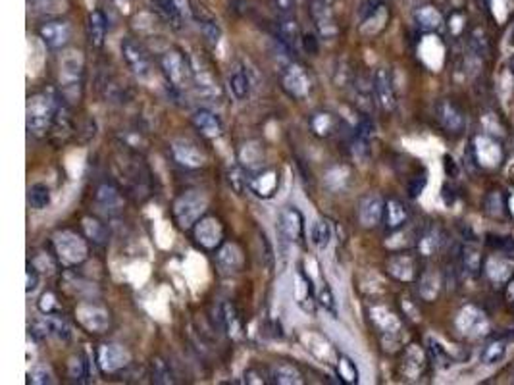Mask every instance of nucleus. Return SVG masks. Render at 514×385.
Wrapping results in <instances>:
<instances>
[{
  "instance_id": "obj_1",
  "label": "nucleus",
  "mask_w": 514,
  "mask_h": 385,
  "mask_svg": "<svg viewBox=\"0 0 514 385\" xmlns=\"http://www.w3.org/2000/svg\"><path fill=\"white\" fill-rule=\"evenodd\" d=\"M27 129L37 137H43L58 118V104L49 93H35L27 99Z\"/></svg>"
},
{
  "instance_id": "obj_2",
  "label": "nucleus",
  "mask_w": 514,
  "mask_h": 385,
  "mask_svg": "<svg viewBox=\"0 0 514 385\" xmlns=\"http://www.w3.org/2000/svg\"><path fill=\"white\" fill-rule=\"evenodd\" d=\"M52 246H54V253L56 259L62 262L64 266H79L83 264L87 256H89V245L83 235H79L74 229H60L56 234L52 235Z\"/></svg>"
},
{
  "instance_id": "obj_3",
  "label": "nucleus",
  "mask_w": 514,
  "mask_h": 385,
  "mask_svg": "<svg viewBox=\"0 0 514 385\" xmlns=\"http://www.w3.org/2000/svg\"><path fill=\"white\" fill-rule=\"evenodd\" d=\"M208 209V201L201 191H185L173 201L171 214L181 229H193Z\"/></svg>"
},
{
  "instance_id": "obj_4",
  "label": "nucleus",
  "mask_w": 514,
  "mask_h": 385,
  "mask_svg": "<svg viewBox=\"0 0 514 385\" xmlns=\"http://www.w3.org/2000/svg\"><path fill=\"white\" fill-rule=\"evenodd\" d=\"M160 68L164 74L168 85L178 91L191 87L195 83V71L191 68L189 60L185 58L183 52L168 51L160 56Z\"/></svg>"
},
{
  "instance_id": "obj_5",
  "label": "nucleus",
  "mask_w": 514,
  "mask_h": 385,
  "mask_svg": "<svg viewBox=\"0 0 514 385\" xmlns=\"http://www.w3.org/2000/svg\"><path fill=\"white\" fill-rule=\"evenodd\" d=\"M76 320L87 334H106L112 324L110 312L104 306L91 301H83L76 306Z\"/></svg>"
},
{
  "instance_id": "obj_6",
  "label": "nucleus",
  "mask_w": 514,
  "mask_h": 385,
  "mask_svg": "<svg viewBox=\"0 0 514 385\" xmlns=\"http://www.w3.org/2000/svg\"><path fill=\"white\" fill-rule=\"evenodd\" d=\"M281 83H283L287 95L293 99H305L312 91L311 74L297 60H291L281 68Z\"/></svg>"
},
{
  "instance_id": "obj_7",
  "label": "nucleus",
  "mask_w": 514,
  "mask_h": 385,
  "mask_svg": "<svg viewBox=\"0 0 514 385\" xmlns=\"http://www.w3.org/2000/svg\"><path fill=\"white\" fill-rule=\"evenodd\" d=\"M120 49L124 62L127 64V68L133 71L135 76L139 77V79L151 77V74H153V62H151V56H148L146 49L139 41L126 37L121 41Z\"/></svg>"
},
{
  "instance_id": "obj_8",
  "label": "nucleus",
  "mask_w": 514,
  "mask_h": 385,
  "mask_svg": "<svg viewBox=\"0 0 514 385\" xmlns=\"http://www.w3.org/2000/svg\"><path fill=\"white\" fill-rule=\"evenodd\" d=\"M435 120L445 131L451 135H460L468 126V116L457 102L451 99H441L435 104Z\"/></svg>"
},
{
  "instance_id": "obj_9",
  "label": "nucleus",
  "mask_w": 514,
  "mask_h": 385,
  "mask_svg": "<svg viewBox=\"0 0 514 385\" xmlns=\"http://www.w3.org/2000/svg\"><path fill=\"white\" fill-rule=\"evenodd\" d=\"M372 89H374L376 101L383 112L397 110V91H395L393 74L388 68H378L372 76Z\"/></svg>"
},
{
  "instance_id": "obj_10",
  "label": "nucleus",
  "mask_w": 514,
  "mask_h": 385,
  "mask_svg": "<svg viewBox=\"0 0 514 385\" xmlns=\"http://www.w3.org/2000/svg\"><path fill=\"white\" fill-rule=\"evenodd\" d=\"M131 362V354L126 347L116 343H104L96 351V364L102 374H118Z\"/></svg>"
},
{
  "instance_id": "obj_11",
  "label": "nucleus",
  "mask_w": 514,
  "mask_h": 385,
  "mask_svg": "<svg viewBox=\"0 0 514 385\" xmlns=\"http://www.w3.org/2000/svg\"><path fill=\"white\" fill-rule=\"evenodd\" d=\"M193 235L198 245L206 251H218L223 245V226L222 221L212 216L201 218L193 228Z\"/></svg>"
},
{
  "instance_id": "obj_12",
  "label": "nucleus",
  "mask_w": 514,
  "mask_h": 385,
  "mask_svg": "<svg viewBox=\"0 0 514 385\" xmlns=\"http://www.w3.org/2000/svg\"><path fill=\"white\" fill-rule=\"evenodd\" d=\"M39 39L52 51H62L71 39V26L64 19H46L37 29Z\"/></svg>"
},
{
  "instance_id": "obj_13",
  "label": "nucleus",
  "mask_w": 514,
  "mask_h": 385,
  "mask_svg": "<svg viewBox=\"0 0 514 385\" xmlns=\"http://www.w3.org/2000/svg\"><path fill=\"white\" fill-rule=\"evenodd\" d=\"M311 16L320 37L328 39V41L337 37L339 27H337L336 16H333L330 2H326V0H311Z\"/></svg>"
},
{
  "instance_id": "obj_14",
  "label": "nucleus",
  "mask_w": 514,
  "mask_h": 385,
  "mask_svg": "<svg viewBox=\"0 0 514 385\" xmlns=\"http://www.w3.org/2000/svg\"><path fill=\"white\" fill-rule=\"evenodd\" d=\"M83 77V58L79 52H66L60 60V87L66 91V95L71 89L77 91L81 87Z\"/></svg>"
},
{
  "instance_id": "obj_15",
  "label": "nucleus",
  "mask_w": 514,
  "mask_h": 385,
  "mask_svg": "<svg viewBox=\"0 0 514 385\" xmlns=\"http://www.w3.org/2000/svg\"><path fill=\"white\" fill-rule=\"evenodd\" d=\"M171 156L183 168H201L206 164V154L191 139H176L170 145Z\"/></svg>"
},
{
  "instance_id": "obj_16",
  "label": "nucleus",
  "mask_w": 514,
  "mask_h": 385,
  "mask_svg": "<svg viewBox=\"0 0 514 385\" xmlns=\"http://www.w3.org/2000/svg\"><path fill=\"white\" fill-rule=\"evenodd\" d=\"M280 171L276 168H266V170H258L253 177H248V191L258 199H272L276 196L280 189Z\"/></svg>"
},
{
  "instance_id": "obj_17",
  "label": "nucleus",
  "mask_w": 514,
  "mask_h": 385,
  "mask_svg": "<svg viewBox=\"0 0 514 385\" xmlns=\"http://www.w3.org/2000/svg\"><path fill=\"white\" fill-rule=\"evenodd\" d=\"M386 268H388V274L391 278L399 279V281H406V284L420 278L418 260L410 253H399L389 256Z\"/></svg>"
},
{
  "instance_id": "obj_18",
  "label": "nucleus",
  "mask_w": 514,
  "mask_h": 385,
  "mask_svg": "<svg viewBox=\"0 0 514 385\" xmlns=\"http://www.w3.org/2000/svg\"><path fill=\"white\" fill-rule=\"evenodd\" d=\"M383 210H386V201L378 193H370L358 204V221L362 228L374 229L383 221Z\"/></svg>"
},
{
  "instance_id": "obj_19",
  "label": "nucleus",
  "mask_w": 514,
  "mask_h": 385,
  "mask_svg": "<svg viewBox=\"0 0 514 385\" xmlns=\"http://www.w3.org/2000/svg\"><path fill=\"white\" fill-rule=\"evenodd\" d=\"M280 234L281 237H286L287 241H303L306 235V224L305 216L295 206H287L281 210L280 214Z\"/></svg>"
},
{
  "instance_id": "obj_20",
  "label": "nucleus",
  "mask_w": 514,
  "mask_h": 385,
  "mask_svg": "<svg viewBox=\"0 0 514 385\" xmlns=\"http://www.w3.org/2000/svg\"><path fill=\"white\" fill-rule=\"evenodd\" d=\"M216 266L226 276L239 274L245 266V254H243L241 246L237 243H223L216 251Z\"/></svg>"
},
{
  "instance_id": "obj_21",
  "label": "nucleus",
  "mask_w": 514,
  "mask_h": 385,
  "mask_svg": "<svg viewBox=\"0 0 514 385\" xmlns=\"http://www.w3.org/2000/svg\"><path fill=\"white\" fill-rule=\"evenodd\" d=\"M293 293H295V301H297L301 309L305 310V312H314V306L318 304L316 287H314V281H312L311 276L303 268H298L297 274H295Z\"/></svg>"
},
{
  "instance_id": "obj_22",
  "label": "nucleus",
  "mask_w": 514,
  "mask_h": 385,
  "mask_svg": "<svg viewBox=\"0 0 514 385\" xmlns=\"http://www.w3.org/2000/svg\"><path fill=\"white\" fill-rule=\"evenodd\" d=\"M191 121H193V126L197 129L203 137L206 139H218L220 135L223 133V124L220 120V116L216 112H212L208 108H198L193 112L191 116Z\"/></svg>"
},
{
  "instance_id": "obj_23",
  "label": "nucleus",
  "mask_w": 514,
  "mask_h": 385,
  "mask_svg": "<svg viewBox=\"0 0 514 385\" xmlns=\"http://www.w3.org/2000/svg\"><path fill=\"white\" fill-rule=\"evenodd\" d=\"M339 118H337L333 112H328V110H320V112H314L308 120V127L314 137L318 139H328L331 135H336L337 129H339Z\"/></svg>"
},
{
  "instance_id": "obj_24",
  "label": "nucleus",
  "mask_w": 514,
  "mask_h": 385,
  "mask_svg": "<svg viewBox=\"0 0 514 385\" xmlns=\"http://www.w3.org/2000/svg\"><path fill=\"white\" fill-rule=\"evenodd\" d=\"M96 206L106 214H118L124 206V196L120 189L112 184H101L95 193Z\"/></svg>"
},
{
  "instance_id": "obj_25",
  "label": "nucleus",
  "mask_w": 514,
  "mask_h": 385,
  "mask_svg": "<svg viewBox=\"0 0 514 385\" xmlns=\"http://www.w3.org/2000/svg\"><path fill=\"white\" fill-rule=\"evenodd\" d=\"M425 370V354L418 345H408L403 354L400 372L408 379H418Z\"/></svg>"
},
{
  "instance_id": "obj_26",
  "label": "nucleus",
  "mask_w": 514,
  "mask_h": 385,
  "mask_svg": "<svg viewBox=\"0 0 514 385\" xmlns=\"http://www.w3.org/2000/svg\"><path fill=\"white\" fill-rule=\"evenodd\" d=\"M408 221V209H406L405 202H400L399 199H388L386 201V210H383V226L388 229L389 234H393L397 229H400Z\"/></svg>"
},
{
  "instance_id": "obj_27",
  "label": "nucleus",
  "mask_w": 514,
  "mask_h": 385,
  "mask_svg": "<svg viewBox=\"0 0 514 385\" xmlns=\"http://www.w3.org/2000/svg\"><path fill=\"white\" fill-rule=\"evenodd\" d=\"M106 31H109V19L102 10H91L87 16V39L93 49H101L106 41Z\"/></svg>"
},
{
  "instance_id": "obj_28",
  "label": "nucleus",
  "mask_w": 514,
  "mask_h": 385,
  "mask_svg": "<svg viewBox=\"0 0 514 385\" xmlns=\"http://www.w3.org/2000/svg\"><path fill=\"white\" fill-rule=\"evenodd\" d=\"M37 329L43 334V337H54L58 341H70L71 337L70 326L56 312L45 314V318L37 324Z\"/></svg>"
},
{
  "instance_id": "obj_29",
  "label": "nucleus",
  "mask_w": 514,
  "mask_h": 385,
  "mask_svg": "<svg viewBox=\"0 0 514 385\" xmlns=\"http://www.w3.org/2000/svg\"><path fill=\"white\" fill-rule=\"evenodd\" d=\"M414 24L418 26V29L425 33H435L443 27L445 19L443 14L439 12L438 8L432 4H424L414 10Z\"/></svg>"
},
{
  "instance_id": "obj_30",
  "label": "nucleus",
  "mask_w": 514,
  "mask_h": 385,
  "mask_svg": "<svg viewBox=\"0 0 514 385\" xmlns=\"http://www.w3.org/2000/svg\"><path fill=\"white\" fill-rule=\"evenodd\" d=\"M388 18H389V10L386 6V2L380 4L378 8H374L372 12L364 14L362 16V24H361V33L364 37H374L378 33L388 26Z\"/></svg>"
},
{
  "instance_id": "obj_31",
  "label": "nucleus",
  "mask_w": 514,
  "mask_h": 385,
  "mask_svg": "<svg viewBox=\"0 0 514 385\" xmlns=\"http://www.w3.org/2000/svg\"><path fill=\"white\" fill-rule=\"evenodd\" d=\"M458 328L466 335H480L488 328V318L476 306H466L458 314Z\"/></svg>"
},
{
  "instance_id": "obj_32",
  "label": "nucleus",
  "mask_w": 514,
  "mask_h": 385,
  "mask_svg": "<svg viewBox=\"0 0 514 385\" xmlns=\"http://www.w3.org/2000/svg\"><path fill=\"white\" fill-rule=\"evenodd\" d=\"M278 35H280V41L286 44L287 49H291L293 52L297 51L303 33H301V26H298L295 16H281L280 24H278Z\"/></svg>"
},
{
  "instance_id": "obj_33",
  "label": "nucleus",
  "mask_w": 514,
  "mask_h": 385,
  "mask_svg": "<svg viewBox=\"0 0 514 385\" xmlns=\"http://www.w3.org/2000/svg\"><path fill=\"white\" fill-rule=\"evenodd\" d=\"M460 266L463 270L472 276V278H478L483 270V256H482V249L476 245V243H466V245L460 249Z\"/></svg>"
},
{
  "instance_id": "obj_34",
  "label": "nucleus",
  "mask_w": 514,
  "mask_h": 385,
  "mask_svg": "<svg viewBox=\"0 0 514 385\" xmlns=\"http://www.w3.org/2000/svg\"><path fill=\"white\" fill-rule=\"evenodd\" d=\"M270 378L278 385H301L305 384L303 372L291 362H276L270 370Z\"/></svg>"
},
{
  "instance_id": "obj_35",
  "label": "nucleus",
  "mask_w": 514,
  "mask_h": 385,
  "mask_svg": "<svg viewBox=\"0 0 514 385\" xmlns=\"http://www.w3.org/2000/svg\"><path fill=\"white\" fill-rule=\"evenodd\" d=\"M308 235H311V243L316 246L318 251H326L330 246L331 239H333V228L328 220L318 218L311 224Z\"/></svg>"
},
{
  "instance_id": "obj_36",
  "label": "nucleus",
  "mask_w": 514,
  "mask_h": 385,
  "mask_svg": "<svg viewBox=\"0 0 514 385\" xmlns=\"http://www.w3.org/2000/svg\"><path fill=\"white\" fill-rule=\"evenodd\" d=\"M441 285H443V281H441V276H439L438 271L425 270L424 274H420L418 278L420 297L424 299V301H428V303H432V301L438 299L439 291H441Z\"/></svg>"
},
{
  "instance_id": "obj_37",
  "label": "nucleus",
  "mask_w": 514,
  "mask_h": 385,
  "mask_svg": "<svg viewBox=\"0 0 514 385\" xmlns=\"http://www.w3.org/2000/svg\"><path fill=\"white\" fill-rule=\"evenodd\" d=\"M510 339H514V334H507L503 335V337H497L493 341H489L488 345L483 347L482 354H480L483 364H497V362H501V360L505 359V354H507V345L510 343Z\"/></svg>"
},
{
  "instance_id": "obj_38",
  "label": "nucleus",
  "mask_w": 514,
  "mask_h": 385,
  "mask_svg": "<svg viewBox=\"0 0 514 385\" xmlns=\"http://www.w3.org/2000/svg\"><path fill=\"white\" fill-rule=\"evenodd\" d=\"M228 87L235 101H247L251 95V79H248L247 71L243 68L231 71L228 77Z\"/></svg>"
},
{
  "instance_id": "obj_39",
  "label": "nucleus",
  "mask_w": 514,
  "mask_h": 385,
  "mask_svg": "<svg viewBox=\"0 0 514 385\" xmlns=\"http://www.w3.org/2000/svg\"><path fill=\"white\" fill-rule=\"evenodd\" d=\"M370 314H372V322L378 326V329H380L381 334H388V335L399 334L400 322L399 318H397L391 310L380 306V309H372Z\"/></svg>"
},
{
  "instance_id": "obj_40",
  "label": "nucleus",
  "mask_w": 514,
  "mask_h": 385,
  "mask_svg": "<svg viewBox=\"0 0 514 385\" xmlns=\"http://www.w3.org/2000/svg\"><path fill=\"white\" fill-rule=\"evenodd\" d=\"M193 19H197L198 21V27H201V31H203L204 39H206V43L210 46H216L220 43V37H222V29L218 26V21L212 16L208 14H197V8H195V16Z\"/></svg>"
},
{
  "instance_id": "obj_41",
  "label": "nucleus",
  "mask_w": 514,
  "mask_h": 385,
  "mask_svg": "<svg viewBox=\"0 0 514 385\" xmlns=\"http://www.w3.org/2000/svg\"><path fill=\"white\" fill-rule=\"evenodd\" d=\"M52 202L51 187L45 184H33L27 191V204L33 210H45Z\"/></svg>"
},
{
  "instance_id": "obj_42",
  "label": "nucleus",
  "mask_w": 514,
  "mask_h": 385,
  "mask_svg": "<svg viewBox=\"0 0 514 385\" xmlns=\"http://www.w3.org/2000/svg\"><path fill=\"white\" fill-rule=\"evenodd\" d=\"M441 231L439 228H428L424 234L420 235L418 239V253L422 256H433V254L438 253L439 246H441Z\"/></svg>"
},
{
  "instance_id": "obj_43",
  "label": "nucleus",
  "mask_w": 514,
  "mask_h": 385,
  "mask_svg": "<svg viewBox=\"0 0 514 385\" xmlns=\"http://www.w3.org/2000/svg\"><path fill=\"white\" fill-rule=\"evenodd\" d=\"M264 160V151L258 143H247L243 145L241 152H239V162L243 164V168L247 170H258Z\"/></svg>"
},
{
  "instance_id": "obj_44",
  "label": "nucleus",
  "mask_w": 514,
  "mask_h": 385,
  "mask_svg": "<svg viewBox=\"0 0 514 385\" xmlns=\"http://www.w3.org/2000/svg\"><path fill=\"white\" fill-rule=\"evenodd\" d=\"M222 322L231 337H235V339H237V337H241L243 320H241V316H239V312H237V309H235L231 303L222 304Z\"/></svg>"
},
{
  "instance_id": "obj_45",
  "label": "nucleus",
  "mask_w": 514,
  "mask_h": 385,
  "mask_svg": "<svg viewBox=\"0 0 514 385\" xmlns=\"http://www.w3.org/2000/svg\"><path fill=\"white\" fill-rule=\"evenodd\" d=\"M83 231L87 235V239H91L95 245H104L106 241H109V229L106 226L102 224L101 220H96V218H83Z\"/></svg>"
},
{
  "instance_id": "obj_46",
  "label": "nucleus",
  "mask_w": 514,
  "mask_h": 385,
  "mask_svg": "<svg viewBox=\"0 0 514 385\" xmlns=\"http://www.w3.org/2000/svg\"><path fill=\"white\" fill-rule=\"evenodd\" d=\"M27 6L33 14H43V16H56L64 12L68 2L66 0H27Z\"/></svg>"
},
{
  "instance_id": "obj_47",
  "label": "nucleus",
  "mask_w": 514,
  "mask_h": 385,
  "mask_svg": "<svg viewBox=\"0 0 514 385\" xmlns=\"http://www.w3.org/2000/svg\"><path fill=\"white\" fill-rule=\"evenodd\" d=\"M337 376L343 384H358V368L347 354H337Z\"/></svg>"
},
{
  "instance_id": "obj_48",
  "label": "nucleus",
  "mask_w": 514,
  "mask_h": 385,
  "mask_svg": "<svg viewBox=\"0 0 514 385\" xmlns=\"http://www.w3.org/2000/svg\"><path fill=\"white\" fill-rule=\"evenodd\" d=\"M316 301L318 304H320L324 310H328L331 316L337 314L336 295H333V291H331V287L328 285V281H322L320 289L316 291Z\"/></svg>"
},
{
  "instance_id": "obj_49",
  "label": "nucleus",
  "mask_w": 514,
  "mask_h": 385,
  "mask_svg": "<svg viewBox=\"0 0 514 385\" xmlns=\"http://www.w3.org/2000/svg\"><path fill=\"white\" fill-rule=\"evenodd\" d=\"M428 353H430L432 360L439 368H447L453 364L451 354L447 353L443 345H439V343L435 341V339H432V337L428 339Z\"/></svg>"
},
{
  "instance_id": "obj_50",
  "label": "nucleus",
  "mask_w": 514,
  "mask_h": 385,
  "mask_svg": "<svg viewBox=\"0 0 514 385\" xmlns=\"http://www.w3.org/2000/svg\"><path fill=\"white\" fill-rule=\"evenodd\" d=\"M68 376L71 378V381H79V384L85 381V378H87V362L83 360V356L74 354L68 360Z\"/></svg>"
},
{
  "instance_id": "obj_51",
  "label": "nucleus",
  "mask_w": 514,
  "mask_h": 385,
  "mask_svg": "<svg viewBox=\"0 0 514 385\" xmlns=\"http://www.w3.org/2000/svg\"><path fill=\"white\" fill-rule=\"evenodd\" d=\"M29 381L35 385H51L54 384V374L46 364H37L29 370Z\"/></svg>"
},
{
  "instance_id": "obj_52",
  "label": "nucleus",
  "mask_w": 514,
  "mask_h": 385,
  "mask_svg": "<svg viewBox=\"0 0 514 385\" xmlns=\"http://www.w3.org/2000/svg\"><path fill=\"white\" fill-rule=\"evenodd\" d=\"M153 381L154 384H173L176 381L171 376L168 362H164L162 359L153 360Z\"/></svg>"
},
{
  "instance_id": "obj_53",
  "label": "nucleus",
  "mask_w": 514,
  "mask_h": 385,
  "mask_svg": "<svg viewBox=\"0 0 514 385\" xmlns=\"http://www.w3.org/2000/svg\"><path fill=\"white\" fill-rule=\"evenodd\" d=\"M27 285H26V291L27 295H33L35 291L39 289V284H41V271L39 268L33 262H27Z\"/></svg>"
},
{
  "instance_id": "obj_54",
  "label": "nucleus",
  "mask_w": 514,
  "mask_h": 385,
  "mask_svg": "<svg viewBox=\"0 0 514 385\" xmlns=\"http://www.w3.org/2000/svg\"><path fill=\"white\" fill-rule=\"evenodd\" d=\"M39 310L43 312V314H54L58 310V303H56V297L52 295L51 291H46L41 295V301L37 303Z\"/></svg>"
},
{
  "instance_id": "obj_55",
  "label": "nucleus",
  "mask_w": 514,
  "mask_h": 385,
  "mask_svg": "<svg viewBox=\"0 0 514 385\" xmlns=\"http://www.w3.org/2000/svg\"><path fill=\"white\" fill-rule=\"evenodd\" d=\"M272 6L276 12L281 16H293L295 14V6H297V0H272Z\"/></svg>"
},
{
  "instance_id": "obj_56",
  "label": "nucleus",
  "mask_w": 514,
  "mask_h": 385,
  "mask_svg": "<svg viewBox=\"0 0 514 385\" xmlns=\"http://www.w3.org/2000/svg\"><path fill=\"white\" fill-rule=\"evenodd\" d=\"M301 44H303V49H305L308 54H318V39L316 35H312V33H306V35H303V39H301Z\"/></svg>"
},
{
  "instance_id": "obj_57",
  "label": "nucleus",
  "mask_w": 514,
  "mask_h": 385,
  "mask_svg": "<svg viewBox=\"0 0 514 385\" xmlns=\"http://www.w3.org/2000/svg\"><path fill=\"white\" fill-rule=\"evenodd\" d=\"M424 185H425V177H416L414 181H410V185H408V195L413 196H418L420 193H422V189H424Z\"/></svg>"
},
{
  "instance_id": "obj_58",
  "label": "nucleus",
  "mask_w": 514,
  "mask_h": 385,
  "mask_svg": "<svg viewBox=\"0 0 514 385\" xmlns=\"http://www.w3.org/2000/svg\"><path fill=\"white\" fill-rule=\"evenodd\" d=\"M245 381H247V384H268V379L261 378V374L254 372V370H247V372H245Z\"/></svg>"
},
{
  "instance_id": "obj_59",
  "label": "nucleus",
  "mask_w": 514,
  "mask_h": 385,
  "mask_svg": "<svg viewBox=\"0 0 514 385\" xmlns=\"http://www.w3.org/2000/svg\"><path fill=\"white\" fill-rule=\"evenodd\" d=\"M116 4H120V6H127L129 4V0H114Z\"/></svg>"
},
{
  "instance_id": "obj_60",
  "label": "nucleus",
  "mask_w": 514,
  "mask_h": 385,
  "mask_svg": "<svg viewBox=\"0 0 514 385\" xmlns=\"http://www.w3.org/2000/svg\"><path fill=\"white\" fill-rule=\"evenodd\" d=\"M510 68H513V71H514V60H513V62H510Z\"/></svg>"
},
{
  "instance_id": "obj_61",
  "label": "nucleus",
  "mask_w": 514,
  "mask_h": 385,
  "mask_svg": "<svg viewBox=\"0 0 514 385\" xmlns=\"http://www.w3.org/2000/svg\"><path fill=\"white\" fill-rule=\"evenodd\" d=\"M326 2H330V4H331V2H336V0H326Z\"/></svg>"
}]
</instances>
